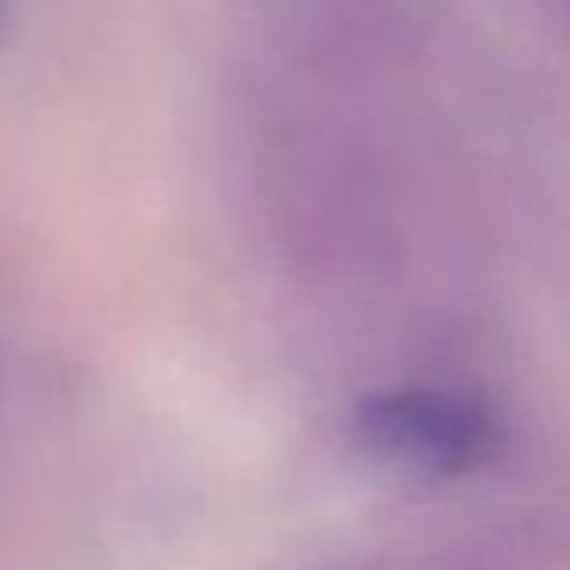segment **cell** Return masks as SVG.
Returning <instances> with one entry per match:
<instances>
[{
  "label": "cell",
  "instance_id": "obj_1",
  "mask_svg": "<svg viewBox=\"0 0 570 570\" xmlns=\"http://www.w3.org/2000/svg\"><path fill=\"white\" fill-rule=\"evenodd\" d=\"M357 435L368 451L423 473H465L501 446V431L481 407L443 392H384L365 400L357 407Z\"/></svg>",
  "mask_w": 570,
  "mask_h": 570
}]
</instances>
